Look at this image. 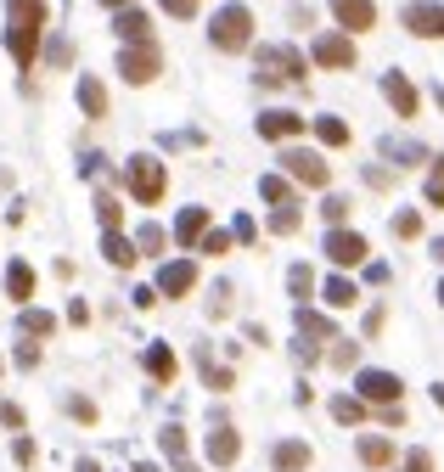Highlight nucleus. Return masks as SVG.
Masks as SVG:
<instances>
[{
  "mask_svg": "<svg viewBox=\"0 0 444 472\" xmlns=\"http://www.w3.org/2000/svg\"><path fill=\"white\" fill-rule=\"evenodd\" d=\"M68 416H74V422H96V405H90L85 394H74V399H68Z\"/></svg>",
  "mask_w": 444,
  "mask_h": 472,
  "instance_id": "obj_43",
  "label": "nucleus"
},
{
  "mask_svg": "<svg viewBox=\"0 0 444 472\" xmlns=\"http://www.w3.org/2000/svg\"><path fill=\"white\" fill-rule=\"evenodd\" d=\"M96 220H102V231H118V225H124V209H118V197H113V191H102V197H96Z\"/></svg>",
  "mask_w": 444,
  "mask_h": 472,
  "instance_id": "obj_33",
  "label": "nucleus"
},
{
  "mask_svg": "<svg viewBox=\"0 0 444 472\" xmlns=\"http://www.w3.org/2000/svg\"><path fill=\"white\" fill-rule=\"evenodd\" d=\"M428 202L444 209V158H433V175H428Z\"/></svg>",
  "mask_w": 444,
  "mask_h": 472,
  "instance_id": "obj_38",
  "label": "nucleus"
},
{
  "mask_svg": "<svg viewBox=\"0 0 444 472\" xmlns=\"http://www.w3.org/2000/svg\"><path fill=\"white\" fill-rule=\"evenodd\" d=\"M40 34H45V0H6V51L17 56V67H35Z\"/></svg>",
  "mask_w": 444,
  "mask_h": 472,
  "instance_id": "obj_1",
  "label": "nucleus"
},
{
  "mask_svg": "<svg viewBox=\"0 0 444 472\" xmlns=\"http://www.w3.org/2000/svg\"><path fill=\"white\" fill-rule=\"evenodd\" d=\"M164 242H169L164 225H141V231H136V248H141V253H164Z\"/></svg>",
  "mask_w": 444,
  "mask_h": 472,
  "instance_id": "obj_35",
  "label": "nucleus"
},
{
  "mask_svg": "<svg viewBox=\"0 0 444 472\" xmlns=\"http://www.w3.org/2000/svg\"><path fill=\"white\" fill-rule=\"evenodd\" d=\"M79 472H102V467H96V461H90V456H85V461H79Z\"/></svg>",
  "mask_w": 444,
  "mask_h": 472,
  "instance_id": "obj_51",
  "label": "nucleus"
},
{
  "mask_svg": "<svg viewBox=\"0 0 444 472\" xmlns=\"http://www.w3.org/2000/svg\"><path fill=\"white\" fill-rule=\"evenodd\" d=\"M102 253H107V264H118V270H130V264L141 259V248L130 242V236H118V231H107V236H102Z\"/></svg>",
  "mask_w": 444,
  "mask_h": 472,
  "instance_id": "obj_22",
  "label": "nucleus"
},
{
  "mask_svg": "<svg viewBox=\"0 0 444 472\" xmlns=\"http://www.w3.org/2000/svg\"><path fill=\"white\" fill-rule=\"evenodd\" d=\"M157 450L175 461V472H197V461L186 456V433H180V427H164V433H157Z\"/></svg>",
  "mask_w": 444,
  "mask_h": 472,
  "instance_id": "obj_19",
  "label": "nucleus"
},
{
  "mask_svg": "<svg viewBox=\"0 0 444 472\" xmlns=\"http://www.w3.org/2000/svg\"><path fill=\"white\" fill-rule=\"evenodd\" d=\"M259 135L265 141H293V135H304V118L288 108H270V113H259Z\"/></svg>",
  "mask_w": 444,
  "mask_h": 472,
  "instance_id": "obj_15",
  "label": "nucleus"
},
{
  "mask_svg": "<svg viewBox=\"0 0 444 472\" xmlns=\"http://www.w3.org/2000/svg\"><path fill=\"white\" fill-rule=\"evenodd\" d=\"M102 6H113V12H124V6H130V0H102Z\"/></svg>",
  "mask_w": 444,
  "mask_h": 472,
  "instance_id": "obj_52",
  "label": "nucleus"
},
{
  "mask_svg": "<svg viewBox=\"0 0 444 472\" xmlns=\"http://www.w3.org/2000/svg\"><path fill=\"white\" fill-rule=\"evenodd\" d=\"M298 332H304V337H332V344H338L332 321H327V315H315V310H304V303H298Z\"/></svg>",
  "mask_w": 444,
  "mask_h": 472,
  "instance_id": "obj_31",
  "label": "nucleus"
},
{
  "mask_svg": "<svg viewBox=\"0 0 444 472\" xmlns=\"http://www.w3.org/2000/svg\"><path fill=\"white\" fill-rule=\"evenodd\" d=\"M0 422H6L12 433H23V411H17V405H0Z\"/></svg>",
  "mask_w": 444,
  "mask_h": 472,
  "instance_id": "obj_47",
  "label": "nucleus"
},
{
  "mask_svg": "<svg viewBox=\"0 0 444 472\" xmlns=\"http://www.w3.org/2000/svg\"><path fill=\"white\" fill-rule=\"evenodd\" d=\"M253 74H259V85H298L304 79V51L298 46H259Z\"/></svg>",
  "mask_w": 444,
  "mask_h": 472,
  "instance_id": "obj_2",
  "label": "nucleus"
},
{
  "mask_svg": "<svg viewBox=\"0 0 444 472\" xmlns=\"http://www.w3.org/2000/svg\"><path fill=\"white\" fill-rule=\"evenodd\" d=\"M360 461H366V467H388V461H394V438H383V433H360Z\"/></svg>",
  "mask_w": 444,
  "mask_h": 472,
  "instance_id": "obj_24",
  "label": "nucleus"
},
{
  "mask_svg": "<svg viewBox=\"0 0 444 472\" xmlns=\"http://www.w3.org/2000/svg\"><path fill=\"white\" fill-rule=\"evenodd\" d=\"M124 180H130V197H136V202H157V197L169 191V169L157 163L152 152H141V158L124 163Z\"/></svg>",
  "mask_w": 444,
  "mask_h": 472,
  "instance_id": "obj_4",
  "label": "nucleus"
},
{
  "mask_svg": "<svg viewBox=\"0 0 444 472\" xmlns=\"http://www.w3.org/2000/svg\"><path fill=\"white\" fill-rule=\"evenodd\" d=\"M197 371H203V383H208L214 394H231V388H237V377H231V365H214V354H208V349L197 354Z\"/></svg>",
  "mask_w": 444,
  "mask_h": 472,
  "instance_id": "obj_26",
  "label": "nucleus"
},
{
  "mask_svg": "<svg viewBox=\"0 0 444 472\" xmlns=\"http://www.w3.org/2000/svg\"><path fill=\"white\" fill-rule=\"evenodd\" d=\"M157 6H164L169 17H197V6H203V0H157Z\"/></svg>",
  "mask_w": 444,
  "mask_h": 472,
  "instance_id": "obj_44",
  "label": "nucleus"
},
{
  "mask_svg": "<svg viewBox=\"0 0 444 472\" xmlns=\"http://www.w3.org/2000/svg\"><path fill=\"white\" fill-rule=\"evenodd\" d=\"M433 259H444V236H439V242H433Z\"/></svg>",
  "mask_w": 444,
  "mask_h": 472,
  "instance_id": "obj_53",
  "label": "nucleus"
},
{
  "mask_svg": "<svg viewBox=\"0 0 444 472\" xmlns=\"http://www.w3.org/2000/svg\"><path fill=\"white\" fill-rule=\"evenodd\" d=\"M383 96L394 101V113H399V118H417V108H422L417 85H410L405 74H383Z\"/></svg>",
  "mask_w": 444,
  "mask_h": 472,
  "instance_id": "obj_14",
  "label": "nucleus"
},
{
  "mask_svg": "<svg viewBox=\"0 0 444 472\" xmlns=\"http://www.w3.org/2000/svg\"><path fill=\"white\" fill-rule=\"evenodd\" d=\"M355 360H360V344H343V337H338V349H332V365H338V371H348Z\"/></svg>",
  "mask_w": 444,
  "mask_h": 472,
  "instance_id": "obj_41",
  "label": "nucleus"
},
{
  "mask_svg": "<svg viewBox=\"0 0 444 472\" xmlns=\"http://www.w3.org/2000/svg\"><path fill=\"white\" fill-rule=\"evenodd\" d=\"M208 236V209H180V220H175V242L180 248H197Z\"/></svg>",
  "mask_w": 444,
  "mask_h": 472,
  "instance_id": "obj_17",
  "label": "nucleus"
},
{
  "mask_svg": "<svg viewBox=\"0 0 444 472\" xmlns=\"http://www.w3.org/2000/svg\"><path fill=\"white\" fill-rule=\"evenodd\" d=\"M259 197L276 202V209H288V202H293V180H288V175H265V180H259Z\"/></svg>",
  "mask_w": 444,
  "mask_h": 472,
  "instance_id": "obj_29",
  "label": "nucleus"
},
{
  "mask_svg": "<svg viewBox=\"0 0 444 472\" xmlns=\"http://www.w3.org/2000/svg\"><path fill=\"white\" fill-rule=\"evenodd\" d=\"M298 220H304V214H298V202H288V209H276V214H270V231H276V236H293V231H298Z\"/></svg>",
  "mask_w": 444,
  "mask_h": 472,
  "instance_id": "obj_34",
  "label": "nucleus"
},
{
  "mask_svg": "<svg viewBox=\"0 0 444 472\" xmlns=\"http://www.w3.org/2000/svg\"><path fill=\"white\" fill-rule=\"evenodd\" d=\"M231 236H237V242H253V236H259V231H253V220H247V214H242V220H237V231H231Z\"/></svg>",
  "mask_w": 444,
  "mask_h": 472,
  "instance_id": "obj_49",
  "label": "nucleus"
},
{
  "mask_svg": "<svg viewBox=\"0 0 444 472\" xmlns=\"http://www.w3.org/2000/svg\"><path fill=\"white\" fill-rule=\"evenodd\" d=\"M327 259H332V264H360V259H366V236H360V231H343V225L327 231Z\"/></svg>",
  "mask_w": 444,
  "mask_h": 472,
  "instance_id": "obj_10",
  "label": "nucleus"
},
{
  "mask_svg": "<svg viewBox=\"0 0 444 472\" xmlns=\"http://www.w3.org/2000/svg\"><path fill=\"white\" fill-rule=\"evenodd\" d=\"M377 152H383L388 163H399V169L422 163V147H417V141H405V135H383V141H377Z\"/></svg>",
  "mask_w": 444,
  "mask_h": 472,
  "instance_id": "obj_20",
  "label": "nucleus"
},
{
  "mask_svg": "<svg viewBox=\"0 0 444 472\" xmlns=\"http://www.w3.org/2000/svg\"><path fill=\"white\" fill-rule=\"evenodd\" d=\"M197 248H203L208 259H219V253H231V236H226V231H208V236H203Z\"/></svg>",
  "mask_w": 444,
  "mask_h": 472,
  "instance_id": "obj_40",
  "label": "nucleus"
},
{
  "mask_svg": "<svg viewBox=\"0 0 444 472\" xmlns=\"http://www.w3.org/2000/svg\"><path fill=\"white\" fill-rule=\"evenodd\" d=\"M6 292H12L17 303H28V298H35V270H28L23 259H12V264H6Z\"/></svg>",
  "mask_w": 444,
  "mask_h": 472,
  "instance_id": "obj_25",
  "label": "nucleus"
},
{
  "mask_svg": "<svg viewBox=\"0 0 444 472\" xmlns=\"http://www.w3.org/2000/svg\"><path fill=\"white\" fill-rule=\"evenodd\" d=\"M332 17H338V28H348V34L377 28V6H371V0H332Z\"/></svg>",
  "mask_w": 444,
  "mask_h": 472,
  "instance_id": "obj_11",
  "label": "nucleus"
},
{
  "mask_svg": "<svg viewBox=\"0 0 444 472\" xmlns=\"http://www.w3.org/2000/svg\"><path fill=\"white\" fill-rule=\"evenodd\" d=\"M141 365L152 371L157 383H175V371H180V365H175V349H169V344H152V349L141 354Z\"/></svg>",
  "mask_w": 444,
  "mask_h": 472,
  "instance_id": "obj_23",
  "label": "nucleus"
},
{
  "mask_svg": "<svg viewBox=\"0 0 444 472\" xmlns=\"http://www.w3.org/2000/svg\"><path fill=\"white\" fill-rule=\"evenodd\" d=\"M315 62L321 67H355V40H348V34H321V40H315Z\"/></svg>",
  "mask_w": 444,
  "mask_h": 472,
  "instance_id": "obj_12",
  "label": "nucleus"
},
{
  "mask_svg": "<svg viewBox=\"0 0 444 472\" xmlns=\"http://www.w3.org/2000/svg\"><path fill=\"white\" fill-rule=\"evenodd\" d=\"M405 28L417 34V40H444V6H433V0H410V6H405Z\"/></svg>",
  "mask_w": 444,
  "mask_h": 472,
  "instance_id": "obj_8",
  "label": "nucleus"
},
{
  "mask_svg": "<svg viewBox=\"0 0 444 472\" xmlns=\"http://www.w3.org/2000/svg\"><path fill=\"white\" fill-rule=\"evenodd\" d=\"M157 303V287H136V310H152Z\"/></svg>",
  "mask_w": 444,
  "mask_h": 472,
  "instance_id": "obj_50",
  "label": "nucleus"
},
{
  "mask_svg": "<svg viewBox=\"0 0 444 472\" xmlns=\"http://www.w3.org/2000/svg\"><path fill=\"white\" fill-rule=\"evenodd\" d=\"M399 472H433V456H428V450H410Z\"/></svg>",
  "mask_w": 444,
  "mask_h": 472,
  "instance_id": "obj_45",
  "label": "nucleus"
},
{
  "mask_svg": "<svg viewBox=\"0 0 444 472\" xmlns=\"http://www.w3.org/2000/svg\"><path fill=\"white\" fill-rule=\"evenodd\" d=\"M208 315H231V282H219L214 298H208Z\"/></svg>",
  "mask_w": 444,
  "mask_h": 472,
  "instance_id": "obj_42",
  "label": "nucleus"
},
{
  "mask_svg": "<svg viewBox=\"0 0 444 472\" xmlns=\"http://www.w3.org/2000/svg\"><path fill=\"white\" fill-rule=\"evenodd\" d=\"M157 67H164V56H157V46H124L118 51V74L130 85H152Z\"/></svg>",
  "mask_w": 444,
  "mask_h": 472,
  "instance_id": "obj_6",
  "label": "nucleus"
},
{
  "mask_svg": "<svg viewBox=\"0 0 444 472\" xmlns=\"http://www.w3.org/2000/svg\"><path fill=\"white\" fill-rule=\"evenodd\" d=\"M79 108L85 118H107V85L96 74H79Z\"/></svg>",
  "mask_w": 444,
  "mask_h": 472,
  "instance_id": "obj_18",
  "label": "nucleus"
},
{
  "mask_svg": "<svg viewBox=\"0 0 444 472\" xmlns=\"http://www.w3.org/2000/svg\"><path fill=\"white\" fill-rule=\"evenodd\" d=\"M12 456H17V467H35V456H40V450H35V438H17Z\"/></svg>",
  "mask_w": 444,
  "mask_h": 472,
  "instance_id": "obj_46",
  "label": "nucleus"
},
{
  "mask_svg": "<svg viewBox=\"0 0 444 472\" xmlns=\"http://www.w3.org/2000/svg\"><path fill=\"white\" fill-rule=\"evenodd\" d=\"M288 287H293V298H298V303L315 292V276H309V264H293V270H288Z\"/></svg>",
  "mask_w": 444,
  "mask_h": 472,
  "instance_id": "obj_36",
  "label": "nucleus"
},
{
  "mask_svg": "<svg viewBox=\"0 0 444 472\" xmlns=\"http://www.w3.org/2000/svg\"><path fill=\"white\" fill-rule=\"evenodd\" d=\"M270 461H276V472H304V467H309V445H298V438H281V445L270 450Z\"/></svg>",
  "mask_w": 444,
  "mask_h": 472,
  "instance_id": "obj_21",
  "label": "nucleus"
},
{
  "mask_svg": "<svg viewBox=\"0 0 444 472\" xmlns=\"http://www.w3.org/2000/svg\"><path fill=\"white\" fill-rule=\"evenodd\" d=\"M17 365H23V371H35V365H40V349H35V344H23V349H17Z\"/></svg>",
  "mask_w": 444,
  "mask_h": 472,
  "instance_id": "obj_48",
  "label": "nucleus"
},
{
  "mask_svg": "<svg viewBox=\"0 0 444 472\" xmlns=\"http://www.w3.org/2000/svg\"><path fill=\"white\" fill-rule=\"evenodd\" d=\"M281 163H288V180H298V186H327L332 180L327 158L309 152V147H288V152H281Z\"/></svg>",
  "mask_w": 444,
  "mask_h": 472,
  "instance_id": "obj_5",
  "label": "nucleus"
},
{
  "mask_svg": "<svg viewBox=\"0 0 444 472\" xmlns=\"http://www.w3.org/2000/svg\"><path fill=\"white\" fill-rule=\"evenodd\" d=\"M197 287V264L192 259H169L164 270H157V298H186Z\"/></svg>",
  "mask_w": 444,
  "mask_h": 472,
  "instance_id": "obj_9",
  "label": "nucleus"
},
{
  "mask_svg": "<svg viewBox=\"0 0 444 472\" xmlns=\"http://www.w3.org/2000/svg\"><path fill=\"white\" fill-rule=\"evenodd\" d=\"M332 416H338L343 427L366 422V399H360V394H338V399H332Z\"/></svg>",
  "mask_w": 444,
  "mask_h": 472,
  "instance_id": "obj_28",
  "label": "nucleus"
},
{
  "mask_svg": "<svg viewBox=\"0 0 444 472\" xmlns=\"http://www.w3.org/2000/svg\"><path fill=\"white\" fill-rule=\"evenodd\" d=\"M113 34H118L124 46H152V17L136 12V6H124V12L113 17Z\"/></svg>",
  "mask_w": 444,
  "mask_h": 472,
  "instance_id": "obj_13",
  "label": "nucleus"
},
{
  "mask_svg": "<svg viewBox=\"0 0 444 472\" xmlns=\"http://www.w3.org/2000/svg\"><path fill=\"white\" fill-rule=\"evenodd\" d=\"M136 472H157V467H146V461H141V467H136Z\"/></svg>",
  "mask_w": 444,
  "mask_h": 472,
  "instance_id": "obj_54",
  "label": "nucleus"
},
{
  "mask_svg": "<svg viewBox=\"0 0 444 472\" xmlns=\"http://www.w3.org/2000/svg\"><path fill=\"white\" fill-rule=\"evenodd\" d=\"M321 298L332 303V310H355V303H360V292H355V282H348V276H332Z\"/></svg>",
  "mask_w": 444,
  "mask_h": 472,
  "instance_id": "obj_27",
  "label": "nucleus"
},
{
  "mask_svg": "<svg viewBox=\"0 0 444 472\" xmlns=\"http://www.w3.org/2000/svg\"><path fill=\"white\" fill-rule=\"evenodd\" d=\"M237 456H242V438H237V427H231V422H219V427L208 433V461H214V467H231Z\"/></svg>",
  "mask_w": 444,
  "mask_h": 472,
  "instance_id": "obj_16",
  "label": "nucleus"
},
{
  "mask_svg": "<svg viewBox=\"0 0 444 472\" xmlns=\"http://www.w3.org/2000/svg\"><path fill=\"white\" fill-rule=\"evenodd\" d=\"M439 303H444V282H439Z\"/></svg>",
  "mask_w": 444,
  "mask_h": 472,
  "instance_id": "obj_55",
  "label": "nucleus"
},
{
  "mask_svg": "<svg viewBox=\"0 0 444 472\" xmlns=\"http://www.w3.org/2000/svg\"><path fill=\"white\" fill-rule=\"evenodd\" d=\"M417 231H422V214H417V209L394 214V236H399V242H410V236H417Z\"/></svg>",
  "mask_w": 444,
  "mask_h": 472,
  "instance_id": "obj_37",
  "label": "nucleus"
},
{
  "mask_svg": "<svg viewBox=\"0 0 444 472\" xmlns=\"http://www.w3.org/2000/svg\"><path fill=\"white\" fill-rule=\"evenodd\" d=\"M355 394H360L366 405H399L405 383L394 377V371H360V377H355Z\"/></svg>",
  "mask_w": 444,
  "mask_h": 472,
  "instance_id": "obj_7",
  "label": "nucleus"
},
{
  "mask_svg": "<svg viewBox=\"0 0 444 472\" xmlns=\"http://www.w3.org/2000/svg\"><path fill=\"white\" fill-rule=\"evenodd\" d=\"M315 135H321L327 147H348V124H343V118H332V113H327V118H315Z\"/></svg>",
  "mask_w": 444,
  "mask_h": 472,
  "instance_id": "obj_32",
  "label": "nucleus"
},
{
  "mask_svg": "<svg viewBox=\"0 0 444 472\" xmlns=\"http://www.w3.org/2000/svg\"><path fill=\"white\" fill-rule=\"evenodd\" d=\"M321 214H327V225L338 231V225L348 220V197H327V202H321Z\"/></svg>",
  "mask_w": 444,
  "mask_h": 472,
  "instance_id": "obj_39",
  "label": "nucleus"
},
{
  "mask_svg": "<svg viewBox=\"0 0 444 472\" xmlns=\"http://www.w3.org/2000/svg\"><path fill=\"white\" fill-rule=\"evenodd\" d=\"M17 326H23L28 337H51V332H56V315H45V310H28V303H23V315H17Z\"/></svg>",
  "mask_w": 444,
  "mask_h": 472,
  "instance_id": "obj_30",
  "label": "nucleus"
},
{
  "mask_svg": "<svg viewBox=\"0 0 444 472\" xmlns=\"http://www.w3.org/2000/svg\"><path fill=\"white\" fill-rule=\"evenodd\" d=\"M208 40H214V51H247V40H253V12L242 6V0L219 6L214 23H208Z\"/></svg>",
  "mask_w": 444,
  "mask_h": 472,
  "instance_id": "obj_3",
  "label": "nucleus"
}]
</instances>
